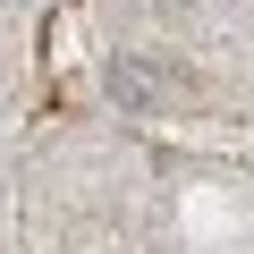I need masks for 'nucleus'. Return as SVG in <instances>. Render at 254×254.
I'll return each mask as SVG.
<instances>
[{
    "instance_id": "1",
    "label": "nucleus",
    "mask_w": 254,
    "mask_h": 254,
    "mask_svg": "<svg viewBox=\"0 0 254 254\" xmlns=\"http://www.w3.org/2000/svg\"><path fill=\"white\" fill-rule=\"evenodd\" d=\"M153 93H161V76H153V68H136V60H119V68H110V102L136 110V102H153Z\"/></svg>"
}]
</instances>
